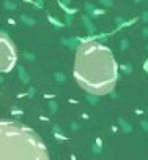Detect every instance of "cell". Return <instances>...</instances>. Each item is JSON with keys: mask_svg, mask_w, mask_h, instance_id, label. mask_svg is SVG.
Instances as JSON below:
<instances>
[{"mask_svg": "<svg viewBox=\"0 0 148 160\" xmlns=\"http://www.w3.org/2000/svg\"><path fill=\"white\" fill-rule=\"evenodd\" d=\"M17 52L14 43L5 32H0V73H7L16 64Z\"/></svg>", "mask_w": 148, "mask_h": 160, "instance_id": "3957f363", "label": "cell"}, {"mask_svg": "<svg viewBox=\"0 0 148 160\" xmlns=\"http://www.w3.org/2000/svg\"><path fill=\"white\" fill-rule=\"evenodd\" d=\"M0 160H51L35 130L14 121H0Z\"/></svg>", "mask_w": 148, "mask_h": 160, "instance_id": "7a4b0ae2", "label": "cell"}, {"mask_svg": "<svg viewBox=\"0 0 148 160\" xmlns=\"http://www.w3.org/2000/svg\"><path fill=\"white\" fill-rule=\"evenodd\" d=\"M74 78L91 95L112 92L118 78V67L112 51L94 40L82 41L76 52Z\"/></svg>", "mask_w": 148, "mask_h": 160, "instance_id": "6da1fadb", "label": "cell"}, {"mask_svg": "<svg viewBox=\"0 0 148 160\" xmlns=\"http://www.w3.org/2000/svg\"><path fill=\"white\" fill-rule=\"evenodd\" d=\"M5 7H7L8 10H14V5H13V3H8V2L5 3Z\"/></svg>", "mask_w": 148, "mask_h": 160, "instance_id": "277c9868", "label": "cell"}]
</instances>
